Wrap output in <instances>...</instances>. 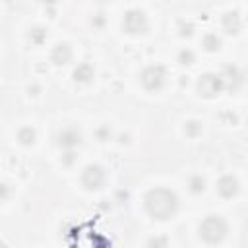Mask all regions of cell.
Masks as SVG:
<instances>
[{
    "label": "cell",
    "mask_w": 248,
    "mask_h": 248,
    "mask_svg": "<svg viewBox=\"0 0 248 248\" xmlns=\"http://www.w3.org/2000/svg\"><path fill=\"white\" fill-rule=\"evenodd\" d=\"M141 209L153 221H170L180 209V198L169 186H151L141 196Z\"/></svg>",
    "instance_id": "obj_1"
},
{
    "label": "cell",
    "mask_w": 248,
    "mask_h": 248,
    "mask_svg": "<svg viewBox=\"0 0 248 248\" xmlns=\"http://www.w3.org/2000/svg\"><path fill=\"white\" fill-rule=\"evenodd\" d=\"M25 37H27V41H29L31 45L41 46V45H45V41H46V27L41 25V23H33V25L27 29Z\"/></svg>",
    "instance_id": "obj_16"
},
{
    "label": "cell",
    "mask_w": 248,
    "mask_h": 248,
    "mask_svg": "<svg viewBox=\"0 0 248 248\" xmlns=\"http://www.w3.org/2000/svg\"><path fill=\"white\" fill-rule=\"evenodd\" d=\"M89 25H91L93 29H103V27L107 25V14H105L103 10L91 12V16H89Z\"/></svg>",
    "instance_id": "obj_21"
},
{
    "label": "cell",
    "mask_w": 248,
    "mask_h": 248,
    "mask_svg": "<svg viewBox=\"0 0 248 248\" xmlns=\"http://www.w3.org/2000/svg\"><path fill=\"white\" fill-rule=\"evenodd\" d=\"M176 62L180 66H192L196 62V52L190 46H180L176 50Z\"/></svg>",
    "instance_id": "obj_19"
},
{
    "label": "cell",
    "mask_w": 248,
    "mask_h": 248,
    "mask_svg": "<svg viewBox=\"0 0 248 248\" xmlns=\"http://www.w3.org/2000/svg\"><path fill=\"white\" fill-rule=\"evenodd\" d=\"M200 45H202V48L205 52H217L223 46V39H221V35L217 31H205L200 37Z\"/></svg>",
    "instance_id": "obj_13"
},
{
    "label": "cell",
    "mask_w": 248,
    "mask_h": 248,
    "mask_svg": "<svg viewBox=\"0 0 248 248\" xmlns=\"http://www.w3.org/2000/svg\"><path fill=\"white\" fill-rule=\"evenodd\" d=\"M182 134L188 138V140H198L202 134H203V124L202 120L198 118H188L182 122Z\"/></svg>",
    "instance_id": "obj_17"
},
{
    "label": "cell",
    "mask_w": 248,
    "mask_h": 248,
    "mask_svg": "<svg viewBox=\"0 0 248 248\" xmlns=\"http://www.w3.org/2000/svg\"><path fill=\"white\" fill-rule=\"evenodd\" d=\"M186 188H188V192H190L192 196H200V194L205 192L207 180H205V176H203L202 172H192V174L188 176V180H186Z\"/></svg>",
    "instance_id": "obj_15"
},
{
    "label": "cell",
    "mask_w": 248,
    "mask_h": 248,
    "mask_svg": "<svg viewBox=\"0 0 248 248\" xmlns=\"http://www.w3.org/2000/svg\"><path fill=\"white\" fill-rule=\"evenodd\" d=\"M95 66L89 62V60H83L79 64L74 66L72 70V81L76 85H91L93 79H95Z\"/></svg>",
    "instance_id": "obj_12"
},
{
    "label": "cell",
    "mask_w": 248,
    "mask_h": 248,
    "mask_svg": "<svg viewBox=\"0 0 248 248\" xmlns=\"http://www.w3.org/2000/svg\"><path fill=\"white\" fill-rule=\"evenodd\" d=\"M108 180L107 169L101 163H87L81 170H79V186L85 192H99L105 188Z\"/></svg>",
    "instance_id": "obj_5"
},
{
    "label": "cell",
    "mask_w": 248,
    "mask_h": 248,
    "mask_svg": "<svg viewBox=\"0 0 248 248\" xmlns=\"http://www.w3.org/2000/svg\"><path fill=\"white\" fill-rule=\"evenodd\" d=\"M225 91V81L221 72H205L196 79V93L203 99H213Z\"/></svg>",
    "instance_id": "obj_6"
},
{
    "label": "cell",
    "mask_w": 248,
    "mask_h": 248,
    "mask_svg": "<svg viewBox=\"0 0 248 248\" xmlns=\"http://www.w3.org/2000/svg\"><path fill=\"white\" fill-rule=\"evenodd\" d=\"M16 141H17L21 147H31V145H35V141H37V130H35L31 124L19 126L17 132H16Z\"/></svg>",
    "instance_id": "obj_14"
},
{
    "label": "cell",
    "mask_w": 248,
    "mask_h": 248,
    "mask_svg": "<svg viewBox=\"0 0 248 248\" xmlns=\"http://www.w3.org/2000/svg\"><path fill=\"white\" fill-rule=\"evenodd\" d=\"M240 192V182L236 178V174L232 172H223L217 182H215V194L221 198V200H232L236 198Z\"/></svg>",
    "instance_id": "obj_7"
},
{
    "label": "cell",
    "mask_w": 248,
    "mask_h": 248,
    "mask_svg": "<svg viewBox=\"0 0 248 248\" xmlns=\"http://www.w3.org/2000/svg\"><path fill=\"white\" fill-rule=\"evenodd\" d=\"M219 25H221V31L225 35H238L244 21H242V14L236 10V8H227L221 17H219Z\"/></svg>",
    "instance_id": "obj_10"
},
{
    "label": "cell",
    "mask_w": 248,
    "mask_h": 248,
    "mask_svg": "<svg viewBox=\"0 0 248 248\" xmlns=\"http://www.w3.org/2000/svg\"><path fill=\"white\" fill-rule=\"evenodd\" d=\"M194 31H196V25H194L192 19L180 17V19L176 21V35H178V37H192Z\"/></svg>",
    "instance_id": "obj_20"
},
{
    "label": "cell",
    "mask_w": 248,
    "mask_h": 248,
    "mask_svg": "<svg viewBox=\"0 0 248 248\" xmlns=\"http://www.w3.org/2000/svg\"><path fill=\"white\" fill-rule=\"evenodd\" d=\"M138 81H140V87L145 93H159V91L165 89V85L169 81V72H167V68L163 64L149 62L140 70Z\"/></svg>",
    "instance_id": "obj_4"
},
{
    "label": "cell",
    "mask_w": 248,
    "mask_h": 248,
    "mask_svg": "<svg viewBox=\"0 0 248 248\" xmlns=\"http://www.w3.org/2000/svg\"><path fill=\"white\" fill-rule=\"evenodd\" d=\"M221 78L225 81V89H229V91H238L246 83L244 70L240 66H236V64H231V62L221 68Z\"/></svg>",
    "instance_id": "obj_9"
},
{
    "label": "cell",
    "mask_w": 248,
    "mask_h": 248,
    "mask_svg": "<svg viewBox=\"0 0 248 248\" xmlns=\"http://www.w3.org/2000/svg\"><path fill=\"white\" fill-rule=\"evenodd\" d=\"M81 141H83V134L74 124H68V126L60 128L58 134H56V143L62 151L64 149H78L81 145Z\"/></svg>",
    "instance_id": "obj_8"
},
{
    "label": "cell",
    "mask_w": 248,
    "mask_h": 248,
    "mask_svg": "<svg viewBox=\"0 0 248 248\" xmlns=\"http://www.w3.org/2000/svg\"><path fill=\"white\" fill-rule=\"evenodd\" d=\"M95 138H97L99 141H108V140L112 138V130H110L107 124H101V126L95 130Z\"/></svg>",
    "instance_id": "obj_23"
},
{
    "label": "cell",
    "mask_w": 248,
    "mask_h": 248,
    "mask_svg": "<svg viewBox=\"0 0 248 248\" xmlns=\"http://www.w3.org/2000/svg\"><path fill=\"white\" fill-rule=\"evenodd\" d=\"M219 118H221L223 124H234V122L238 120V116H236L232 110H223V112L219 114Z\"/></svg>",
    "instance_id": "obj_24"
},
{
    "label": "cell",
    "mask_w": 248,
    "mask_h": 248,
    "mask_svg": "<svg viewBox=\"0 0 248 248\" xmlns=\"http://www.w3.org/2000/svg\"><path fill=\"white\" fill-rule=\"evenodd\" d=\"M229 221L221 213H207L196 225V236L203 246H219L229 236Z\"/></svg>",
    "instance_id": "obj_2"
},
{
    "label": "cell",
    "mask_w": 248,
    "mask_h": 248,
    "mask_svg": "<svg viewBox=\"0 0 248 248\" xmlns=\"http://www.w3.org/2000/svg\"><path fill=\"white\" fill-rule=\"evenodd\" d=\"M48 58L54 66H66L74 60V46L70 41H56L50 50H48Z\"/></svg>",
    "instance_id": "obj_11"
},
{
    "label": "cell",
    "mask_w": 248,
    "mask_h": 248,
    "mask_svg": "<svg viewBox=\"0 0 248 248\" xmlns=\"http://www.w3.org/2000/svg\"><path fill=\"white\" fill-rule=\"evenodd\" d=\"M170 238L165 232H153L145 238V248H169Z\"/></svg>",
    "instance_id": "obj_18"
},
{
    "label": "cell",
    "mask_w": 248,
    "mask_h": 248,
    "mask_svg": "<svg viewBox=\"0 0 248 248\" xmlns=\"http://www.w3.org/2000/svg\"><path fill=\"white\" fill-rule=\"evenodd\" d=\"M120 29L128 37H143L149 31V16L140 6H130L122 12Z\"/></svg>",
    "instance_id": "obj_3"
},
{
    "label": "cell",
    "mask_w": 248,
    "mask_h": 248,
    "mask_svg": "<svg viewBox=\"0 0 248 248\" xmlns=\"http://www.w3.org/2000/svg\"><path fill=\"white\" fill-rule=\"evenodd\" d=\"M76 161H78L76 149H64V151H60V163L64 167H74Z\"/></svg>",
    "instance_id": "obj_22"
}]
</instances>
